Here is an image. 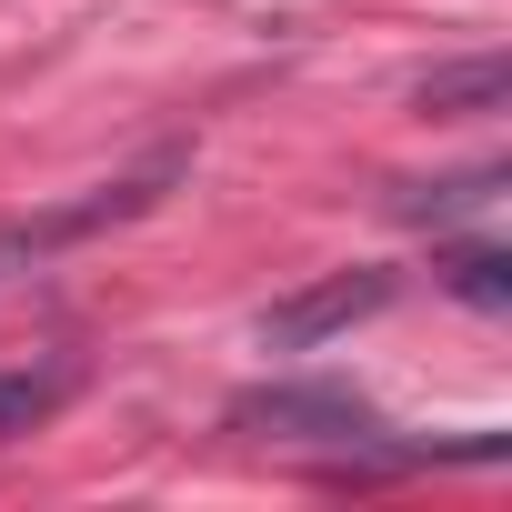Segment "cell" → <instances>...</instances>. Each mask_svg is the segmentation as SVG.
Here are the masks:
<instances>
[{
	"instance_id": "obj_1",
	"label": "cell",
	"mask_w": 512,
	"mask_h": 512,
	"mask_svg": "<svg viewBox=\"0 0 512 512\" xmlns=\"http://www.w3.org/2000/svg\"><path fill=\"white\" fill-rule=\"evenodd\" d=\"M231 422H241V432H262V442H342V452H382L372 402H352V392H312V382L241 392V402H231Z\"/></svg>"
},
{
	"instance_id": "obj_3",
	"label": "cell",
	"mask_w": 512,
	"mask_h": 512,
	"mask_svg": "<svg viewBox=\"0 0 512 512\" xmlns=\"http://www.w3.org/2000/svg\"><path fill=\"white\" fill-rule=\"evenodd\" d=\"M382 302H392V272H332V282H312V292H282V302L262 312V352H322L332 332L372 322Z\"/></svg>"
},
{
	"instance_id": "obj_4",
	"label": "cell",
	"mask_w": 512,
	"mask_h": 512,
	"mask_svg": "<svg viewBox=\"0 0 512 512\" xmlns=\"http://www.w3.org/2000/svg\"><path fill=\"white\" fill-rule=\"evenodd\" d=\"M502 91H512V71L482 51V61H442V71H432L412 101H422L432 121H482V111H502Z\"/></svg>"
},
{
	"instance_id": "obj_2",
	"label": "cell",
	"mask_w": 512,
	"mask_h": 512,
	"mask_svg": "<svg viewBox=\"0 0 512 512\" xmlns=\"http://www.w3.org/2000/svg\"><path fill=\"white\" fill-rule=\"evenodd\" d=\"M151 201H161V171L111 181V191L61 201V211H31V221H0V282L31 272V262H51V251H71V241H91V231H111V221H131V211H151Z\"/></svg>"
},
{
	"instance_id": "obj_6",
	"label": "cell",
	"mask_w": 512,
	"mask_h": 512,
	"mask_svg": "<svg viewBox=\"0 0 512 512\" xmlns=\"http://www.w3.org/2000/svg\"><path fill=\"white\" fill-rule=\"evenodd\" d=\"M452 292L482 302V312H502V302H512V262H502V251H462V262H452Z\"/></svg>"
},
{
	"instance_id": "obj_7",
	"label": "cell",
	"mask_w": 512,
	"mask_h": 512,
	"mask_svg": "<svg viewBox=\"0 0 512 512\" xmlns=\"http://www.w3.org/2000/svg\"><path fill=\"white\" fill-rule=\"evenodd\" d=\"M51 412V382L41 372H0V432H31Z\"/></svg>"
},
{
	"instance_id": "obj_5",
	"label": "cell",
	"mask_w": 512,
	"mask_h": 512,
	"mask_svg": "<svg viewBox=\"0 0 512 512\" xmlns=\"http://www.w3.org/2000/svg\"><path fill=\"white\" fill-rule=\"evenodd\" d=\"M492 201H502V171H492V161H482V171H452V181H412V191H402V211H412V221H462V211H492Z\"/></svg>"
}]
</instances>
